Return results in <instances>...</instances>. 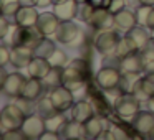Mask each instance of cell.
Segmentation results:
<instances>
[{
	"label": "cell",
	"instance_id": "6da1fadb",
	"mask_svg": "<svg viewBox=\"0 0 154 140\" xmlns=\"http://www.w3.org/2000/svg\"><path fill=\"white\" fill-rule=\"evenodd\" d=\"M42 40H43V35L37 27H20L17 23L12 27V46H28L35 50Z\"/></svg>",
	"mask_w": 154,
	"mask_h": 140
},
{
	"label": "cell",
	"instance_id": "7a4b0ae2",
	"mask_svg": "<svg viewBox=\"0 0 154 140\" xmlns=\"http://www.w3.org/2000/svg\"><path fill=\"white\" fill-rule=\"evenodd\" d=\"M139 104H141V101L133 92H123L114 99L113 109H114V114L119 119L131 120L139 112Z\"/></svg>",
	"mask_w": 154,
	"mask_h": 140
},
{
	"label": "cell",
	"instance_id": "3957f363",
	"mask_svg": "<svg viewBox=\"0 0 154 140\" xmlns=\"http://www.w3.org/2000/svg\"><path fill=\"white\" fill-rule=\"evenodd\" d=\"M25 114L17 104H7V106L2 109L0 112V129H2V133L8 132V130H18L22 129L25 122Z\"/></svg>",
	"mask_w": 154,
	"mask_h": 140
},
{
	"label": "cell",
	"instance_id": "277c9868",
	"mask_svg": "<svg viewBox=\"0 0 154 140\" xmlns=\"http://www.w3.org/2000/svg\"><path fill=\"white\" fill-rule=\"evenodd\" d=\"M55 40L60 41L61 45H66V46H76V45L83 43L85 38L83 33H81V28L73 20H66V22H60L58 30L55 33Z\"/></svg>",
	"mask_w": 154,
	"mask_h": 140
},
{
	"label": "cell",
	"instance_id": "5b68a950",
	"mask_svg": "<svg viewBox=\"0 0 154 140\" xmlns=\"http://www.w3.org/2000/svg\"><path fill=\"white\" fill-rule=\"evenodd\" d=\"M121 36L119 31L116 28H109V30H103L94 36V50L100 54H108V53H114L116 45L119 43Z\"/></svg>",
	"mask_w": 154,
	"mask_h": 140
},
{
	"label": "cell",
	"instance_id": "8992f818",
	"mask_svg": "<svg viewBox=\"0 0 154 140\" xmlns=\"http://www.w3.org/2000/svg\"><path fill=\"white\" fill-rule=\"evenodd\" d=\"M121 79V69L103 66L96 73V84L103 91H116Z\"/></svg>",
	"mask_w": 154,
	"mask_h": 140
},
{
	"label": "cell",
	"instance_id": "52a82bcc",
	"mask_svg": "<svg viewBox=\"0 0 154 140\" xmlns=\"http://www.w3.org/2000/svg\"><path fill=\"white\" fill-rule=\"evenodd\" d=\"M131 127L139 137H149L154 129V112L151 110H139L131 119Z\"/></svg>",
	"mask_w": 154,
	"mask_h": 140
},
{
	"label": "cell",
	"instance_id": "ba28073f",
	"mask_svg": "<svg viewBox=\"0 0 154 140\" xmlns=\"http://www.w3.org/2000/svg\"><path fill=\"white\" fill-rule=\"evenodd\" d=\"M20 130L23 132V135L27 137V139H42V135L47 132L45 119L38 112L32 114V115H27Z\"/></svg>",
	"mask_w": 154,
	"mask_h": 140
},
{
	"label": "cell",
	"instance_id": "9c48e42d",
	"mask_svg": "<svg viewBox=\"0 0 154 140\" xmlns=\"http://www.w3.org/2000/svg\"><path fill=\"white\" fill-rule=\"evenodd\" d=\"M25 81L27 77L22 73H10L7 74V77L4 79V83L0 84L2 86V92L7 97H12V99H17L18 96H22V91H23Z\"/></svg>",
	"mask_w": 154,
	"mask_h": 140
},
{
	"label": "cell",
	"instance_id": "30bf717a",
	"mask_svg": "<svg viewBox=\"0 0 154 140\" xmlns=\"http://www.w3.org/2000/svg\"><path fill=\"white\" fill-rule=\"evenodd\" d=\"M50 99L53 102V106L57 107L60 112H65V110L71 109L75 104V97H73V91H70L65 86H58L55 89H50Z\"/></svg>",
	"mask_w": 154,
	"mask_h": 140
},
{
	"label": "cell",
	"instance_id": "8fae6325",
	"mask_svg": "<svg viewBox=\"0 0 154 140\" xmlns=\"http://www.w3.org/2000/svg\"><path fill=\"white\" fill-rule=\"evenodd\" d=\"M58 137L61 140H81L86 139V127H85V122H80V120H66L63 125L58 130Z\"/></svg>",
	"mask_w": 154,
	"mask_h": 140
},
{
	"label": "cell",
	"instance_id": "7c38bea8",
	"mask_svg": "<svg viewBox=\"0 0 154 140\" xmlns=\"http://www.w3.org/2000/svg\"><path fill=\"white\" fill-rule=\"evenodd\" d=\"M86 83H88L86 76H85L80 69H76V68L71 66V64H68V66L63 68V86L65 87H68L70 91L76 92V91L83 89V87L86 86Z\"/></svg>",
	"mask_w": 154,
	"mask_h": 140
},
{
	"label": "cell",
	"instance_id": "4fadbf2b",
	"mask_svg": "<svg viewBox=\"0 0 154 140\" xmlns=\"http://www.w3.org/2000/svg\"><path fill=\"white\" fill-rule=\"evenodd\" d=\"M88 25L98 31L114 28V13L108 8H94V13L88 22Z\"/></svg>",
	"mask_w": 154,
	"mask_h": 140
},
{
	"label": "cell",
	"instance_id": "5bb4252c",
	"mask_svg": "<svg viewBox=\"0 0 154 140\" xmlns=\"http://www.w3.org/2000/svg\"><path fill=\"white\" fill-rule=\"evenodd\" d=\"M78 5H80V2H76V0H55L53 12L60 18V22L75 20L78 17Z\"/></svg>",
	"mask_w": 154,
	"mask_h": 140
},
{
	"label": "cell",
	"instance_id": "9a60e30c",
	"mask_svg": "<svg viewBox=\"0 0 154 140\" xmlns=\"http://www.w3.org/2000/svg\"><path fill=\"white\" fill-rule=\"evenodd\" d=\"M137 23V15L136 10H128V8H123L118 13H114V28L118 31H123V33H128L129 30H133Z\"/></svg>",
	"mask_w": 154,
	"mask_h": 140
},
{
	"label": "cell",
	"instance_id": "2e32d148",
	"mask_svg": "<svg viewBox=\"0 0 154 140\" xmlns=\"http://www.w3.org/2000/svg\"><path fill=\"white\" fill-rule=\"evenodd\" d=\"M133 94L139 101H149L154 96V73H146L144 77H139L133 87Z\"/></svg>",
	"mask_w": 154,
	"mask_h": 140
},
{
	"label": "cell",
	"instance_id": "e0dca14e",
	"mask_svg": "<svg viewBox=\"0 0 154 140\" xmlns=\"http://www.w3.org/2000/svg\"><path fill=\"white\" fill-rule=\"evenodd\" d=\"M58 25H60V18L55 15V12H43V13H40L35 27L40 30L43 36H51V35L57 33Z\"/></svg>",
	"mask_w": 154,
	"mask_h": 140
},
{
	"label": "cell",
	"instance_id": "ac0fdd59",
	"mask_svg": "<svg viewBox=\"0 0 154 140\" xmlns=\"http://www.w3.org/2000/svg\"><path fill=\"white\" fill-rule=\"evenodd\" d=\"M35 56L33 50L28 46H12V58L10 64L17 69H23L30 64L32 58Z\"/></svg>",
	"mask_w": 154,
	"mask_h": 140
},
{
	"label": "cell",
	"instance_id": "d6986e66",
	"mask_svg": "<svg viewBox=\"0 0 154 140\" xmlns=\"http://www.w3.org/2000/svg\"><path fill=\"white\" fill-rule=\"evenodd\" d=\"M146 68L143 56H141L139 51L136 53H131L128 56H124L121 60V73H133V74H141Z\"/></svg>",
	"mask_w": 154,
	"mask_h": 140
},
{
	"label": "cell",
	"instance_id": "ffe728a7",
	"mask_svg": "<svg viewBox=\"0 0 154 140\" xmlns=\"http://www.w3.org/2000/svg\"><path fill=\"white\" fill-rule=\"evenodd\" d=\"M38 17H40V13H38L37 7L35 5H28V7L18 8L14 22L17 25H20V27H35L38 22Z\"/></svg>",
	"mask_w": 154,
	"mask_h": 140
},
{
	"label": "cell",
	"instance_id": "44dd1931",
	"mask_svg": "<svg viewBox=\"0 0 154 140\" xmlns=\"http://www.w3.org/2000/svg\"><path fill=\"white\" fill-rule=\"evenodd\" d=\"M85 127H86V139H100L101 133L109 127V124L106 122L103 115L94 114L90 120L85 122Z\"/></svg>",
	"mask_w": 154,
	"mask_h": 140
},
{
	"label": "cell",
	"instance_id": "7402d4cb",
	"mask_svg": "<svg viewBox=\"0 0 154 140\" xmlns=\"http://www.w3.org/2000/svg\"><path fill=\"white\" fill-rule=\"evenodd\" d=\"M50 69H51V64L48 63L47 58H42V56H33L30 61V64L27 66L28 76L38 77V79H43Z\"/></svg>",
	"mask_w": 154,
	"mask_h": 140
},
{
	"label": "cell",
	"instance_id": "603a6c76",
	"mask_svg": "<svg viewBox=\"0 0 154 140\" xmlns=\"http://www.w3.org/2000/svg\"><path fill=\"white\" fill-rule=\"evenodd\" d=\"M94 114L96 112H94L93 104L88 102V101H78V102H75L73 107H71V119L80 120V122L90 120Z\"/></svg>",
	"mask_w": 154,
	"mask_h": 140
},
{
	"label": "cell",
	"instance_id": "cb8c5ba5",
	"mask_svg": "<svg viewBox=\"0 0 154 140\" xmlns=\"http://www.w3.org/2000/svg\"><path fill=\"white\" fill-rule=\"evenodd\" d=\"M45 91V84H43V79H38V77H28L25 81V86H23V91H22V96L28 97L32 101H37L38 97L43 94Z\"/></svg>",
	"mask_w": 154,
	"mask_h": 140
},
{
	"label": "cell",
	"instance_id": "d4e9b609",
	"mask_svg": "<svg viewBox=\"0 0 154 140\" xmlns=\"http://www.w3.org/2000/svg\"><path fill=\"white\" fill-rule=\"evenodd\" d=\"M128 35H129L131 38H133L134 45L137 46V50H143L144 46H146L147 43H149V40L152 38V35H151V30L146 27H143V25H136V27L133 28V30L128 31Z\"/></svg>",
	"mask_w": 154,
	"mask_h": 140
},
{
	"label": "cell",
	"instance_id": "484cf974",
	"mask_svg": "<svg viewBox=\"0 0 154 140\" xmlns=\"http://www.w3.org/2000/svg\"><path fill=\"white\" fill-rule=\"evenodd\" d=\"M90 102L93 104L94 112H96L98 115H103V117L108 115V112H109V106H108L106 97H104L101 92H98V91H94V89L90 91Z\"/></svg>",
	"mask_w": 154,
	"mask_h": 140
},
{
	"label": "cell",
	"instance_id": "4316f807",
	"mask_svg": "<svg viewBox=\"0 0 154 140\" xmlns=\"http://www.w3.org/2000/svg\"><path fill=\"white\" fill-rule=\"evenodd\" d=\"M136 15H137V23L149 28V30H154V7L141 5L136 10Z\"/></svg>",
	"mask_w": 154,
	"mask_h": 140
},
{
	"label": "cell",
	"instance_id": "83f0119b",
	"mask_svg": "<svg viewBox=\"0 0 154 140\" xmlns=\"http://www.w3.org/2000/svg\"><path fill=\"white\" fill-rule=\"evenodd\" d=\"M136 51H139V50H137V46L134 45L133 38H131L129 35L126 33L124 36H121L119 43L116 45V50H114V53H116L118 56L123 60L124 56H128V54H131V53H136Z\"/></svg>",
	"mask_w": 154,
	"mask_h": 140
},
{
	"label": "cell",
	"instance_id": "f1b7e54d",
	"mask_svg": "<svg viewBox=\"0 0 154 140\" xmlns=\"http://www.w3.org/2000/svg\"><path fill=\"white\" fill-rule=\"evenodd\" d=\"M43 84L47 89H55L63 86V68H51L48 74L43 77Z\"/></svg>",
	"mask_w": 154,
	"mask_h": 140
},
{
	"label": "cell",
	"instance_id": "f546056e",
	"mask_svg": "<svg viewBox=\"0 0 154 140\" xmlns=\"http://www.w3.org/2000/svg\"><path fill=\"white\" fill-rule=\"evenodd\" d=\"M139 74H133V73H121V79H119V86H118V89H119V92H133V87L134 84L137 83V79H139Z\"/></svg>",
	"mask_w": 154,
	"mask_h": 140
},
{
	"label": "cell",
	"instance_id": "4dcf8cb0",
	"mask_svg": "<svg viewBox=\"0 0 154 140\" xmlns=\"http://www.w3.org/2000/svg\"><path fill=\"white\" fill-rule=\"evenodd\" d=\"M37 112L40 114L43 119H47V117L53 115V114L60 112V110H58L57 107L53 106V102H51L50 96H45V97H42V99L38 101V104H37Z\"/></svg>",
	"mask_w": 154,
	"mask_h": 140
},
{
	"label": "cell",
	"instance_id": "1f68e13d",
	"mask_svg": "<svg viewBox=\"0 0 154 140\" xmlns=\"http://www.w3.org/2000/svg\"><path fill=\"white\" fill-rule=\"evenodd\" d=\"M57 50V46H55L53 40H50L48 36H43V40L40 41V43L37 45V48L33 50L35 56H42V58H48L53 51Z\"/></svg>",
	"mask_w": 154,
	"mask_h": 140
},
{
	"label": "cell",
	"instance_id": "d6a6232c",
	"mask_svg": "<svg viewBox=\"0 0 154 140\" xmlns=\"http://www.w3.org/2000/svg\"><path fill=\"white\" fill-rule=\"evenodd\" d=\"M108 139H111V140H118V139L126 140V139H131V135L128 133L126 127L113 122V124H109V127H108Z\"/></svg>",
	"mask_w": 154,
	"mask_h": 140
},
{
	"label": "cell",
	"instance_id": "836d02e7",
	"mask_svg": "<svg viewBox=\"0 0 154 140\" xmlns=\"http://www.w3.org/2000/svg\"><path fill=\"white\" fill-rule=\"evenodd\" d=\"M0 7H2V15H5L7 18H15L22 5L18 0H0Z\"/></svg>",
	"mask_w": 154,
	"mask_h": 140
},
{
	"label": "cell",
	"instance_id": "e575fe53",
	"mask_svg": "<svg viewBox=\"0 0 154 140\" xmlns=\"http://www.w3.org/2000/svg\"><path fill=\"white\" fill-rule=\"evenodd\" d=\"M65 122H66V119L63 117V112H57V114H53V115H50V117L45 119L47 130H50V132H57V133H58L60 127L63 125Z\"/></svg>",
	"mask_w": 154,
	"mask_h": 140
},
{
	"label": "cell",
	"instance_id": "d590c367",
	"mask_svg": "<svg viewBox=\"0 0 154 140\" xmlns=\"http://www.w3.org/2000/svg\"><path fill=\"white\" fill-rule=\"evenodd\" d=\"M47 60H48V63L51 64V68H65V66H66V63H68L66 53L61 51V50H55L53 53L47 58Z\"/></svg>",
	"mask_w": 154,
	"mask_h": 140
},
{
	"label": "cell",
	"instance_id": "8d00e7d4",
	"mask_svg": "<svg viewBox=\"0 0 154 140\" xmlns=\"http://www.w3.org/2000/svg\"><path fill=\"white\" fill-rule=\"evenodd\" d=\"M14 102L23 110L25 115H32V114H35V110H37V104H33V101L25 97V96H18Z\"/></svg>",
	"mask_w": 154,
	"mask_h": 140
},
{
	"label": "cell",
	"instance_id": "74e56055",
	"mask_svg": "<svg viewBox=\"0 0 154 140\" xmlns=\"http://www.w3.org/2000/svg\"><path fill=\"white\" fill-rule=\"evenodd\" d=\"M94 13V7H91L88 2H80V5H78V17L81 22H85V23H88V22L91 20V17H93Z\"/></svg>",
	"mask_w": 154,
	"mask_h": 140
},
{
	"label": "cell",
	"instance_id": "f35d334b",
	"mask_svg": "<svg viewBox=\"0 0 154 140\" xmlns=\"http://www.w3.org/2000/svg\"><path fill=\"white\" fill-rule=\"evenodd\" d=\"M101 66H108V68H118L121 69V58L116 53H108L103 54V61H101Z\"/></svg>",
	"mask_w": 154,
	"mask_h": 140
},
{
	"label": "cell",
	"instance_id": "ab89813d",
	"mask_svg": "<svg viewBox=\"0 0 154 140\" xmlns=\"http://www.w3.org/2000/svg\"><path fill=\"white\" fill-rule=\"evenodd\" d=\"M139 53H141V56H143L144 63H151V61H154V38H151L149 43H147Z\"/></svg>",
	"mask_w": 154,
	"mask_h": 140
},
{
	"label": "cell",
	"instance_id": "60d3db41",
	"mask_svg": "<svg viewBox=\"0 0 154 140\" xmlns=\"http://www.w3.org/2000/svg\"><path fill=\"white\" fill-rule=\"evenodd\" d=\"M10 58H12V50L7 45H2L0 46V66H7L10 63Z\"/></svg>",
	"mask_w": 154,
	"mask_h": 140
},
{
	"label": "cell",
	"instance_id": "b9f144b4",
	"mask_svg": "<svg viewBox=\"0 0 154 140\" xmlns=\"http://www.w3.org/2000/svg\"><path fill=\"white\" fill-rule=\"evenodd\" d=\"M0 137H2L4 140H23V139H27L20 129H18V130H8V132H4Z\"/></svg>",
	"mask_w": 154,
	"mask_h": 140
},
{
	"label": "cell",
	"instance_id": "7bdbcfd3",
	"mask_svg": "<svg viewBox=\"0 0 154 140\" xmlns=\"http://www.w3.org/2000/svg\"><path fill=\"white\" fill-rule=\"evenodd\" d=\"M12 28V25L8 23V18L5 17V15H2V18H0V38H5L8 33V30Z\"/></svg>",
	"mask_w": 154,
	"mask_h": 140
},
{
	"label": "cell",
	"instance_id": "ee69618b",
	"mask_svg": "<svg viewBox=\"0 0 154 140\" xmlns=\"http://www.w3.org/2000/svg\"><path fill=\"white\" fill-rule=\"evenodd\" d=\"M126 0H111V5L108 10H111L113 13H118L119 10H123V8H126Z\"/></svg>",
	"mask_w": 154,
	"mask_h": 140
},
{
	"label": "cell",
	"instance_id": "f6af8a7d",
	"mask_svg": "<svg viewBox=\"0 0 154 140\" xmlns=\"http://www.w3.org/2000/svg\"><path fill=\"white\" fill-rule=\"evenodd\" d=\"M88 4L94 8H109L111 0H86Z\"/></svg>",
	"mask_w": 154,
	"mask_h": 140
},
{
	"label": "cell",
	"instance_id": "bcb514c9",
	"mask_svg": "<svg viewBox=\"0 0 154 140\" xmlns=\"http://www.w3.org/2000/svg\"><path fill=\"white\" fill-rule=\"evenodd\" d=\"M51 4H55V0H35V7L37 8H47Z\"/></svg>",
	"mask_w": 154,
	"mask_h": 140
},
{
	"label": "cell",
	"instance_id": "7dc6e473",
	"mask_svg": "<svg viewBox=\"0 0 154 140\" xmlns=\"http://www.w3.org/2000/svg\"><path fill=\"white\" fill-rule=\"evenodd\" d=\"M55 139H60V137H58V133H57V132H50V130H47V132L42 135L40 140H55Z\"/></svg>",
	"mask_w": 154,
	"mask_h": 140
},
{
	"label": "cell",
	"instance_id": "c3c4849f",
	"mask_svg": "<svg viewBox=\"0 0 154 140\" xmlns=\"http://www.w3.org/2000/svg\"><path fill=\"white\" fill-rule=\"evenodd\" d=\"M126 5H128V7H131L133 10H137L143 4H141V0H126Z\"/></svg>",
	"mask_w": 154,
	"mask_h": 140
},
{
	"label": "cell",
	"instance_id": "681fc988",
	"mask_svg": "<svg viewBox=\"0 0 154 140\" xmlns=\"http://www.w3.org/2000/svg\"><path fill=\"white\" fill-rule=\"evenodd\" d=\"M144 71H146V73H154V61H151V63H146V68H144Z\"/></svg>",
	"mask_w": 154,
	"mask_h": 140
},
{
	"label": "cell",
	"instance_id": "f907efd6",
	"mask_svg": "<svg viewBox=\"0 0 154 140\" xmlns=\"http://www.w3.org/2000/svg\"><path fill=\"white\" fill-rule=\"evenodd\" d=\"M22 7H28V5H35V0H18Z\"/></svg>",
	"mask_w": 154,
	"mask_h": 140
},
{
	"label": "cell",
	"instance_id": "816d5d0a",
	"mask_svg": "<svg viewBox=\"0 0 154 140\" xmlns=\"http://www.w3.org/2000/svg\"><path fill=\"white\" fill-rule=\"evenodd\" d=\"M143 5H149V7H154V0H141Z\"/></svg>",
	"mask_w": 154,
	"mask_h": 140
},
{
	"label": "cell",
	"instance_id": "f5cc1de1",
	"mask_svg": "<svg viewBox=\"0 0 154 140\" xmlns=\"http://www.w3.org/2000/svg\"><path fill=\"white\" fill-rule=\"evenodd\" d=\"M147 139H151V140H154V129H152V132L149 133V137H147Z\"/></svg>",
	"mask_w": 154,
	"mask_h": 140
},
{
	"label": "cell",
	"instance_id": "db71d44e",
	"mask_svg": "<svg viewBox=\"0 0 154 140\" xmlns=\"http://www.w3.org/2000/svg\"><path fill=\"white\" fill-rule=\"evenodd\" d=\"M149 102H151V107H152V109H154V96H152V97H151V99H149Z\"/></svg>",
	"mask_w": 154,
	"mask_h": 140
},
{
	"label": "cell",
	"instance_id": "11a10c76",
	"mask_svg": "<svg viewBox=\"0 0 154 140\" xmlns=\"http://www.w3.org/2000/svg\"><path fill=\"white\" fill-rule=\"evenodd\" d=\"M151 35H152V38H154V30H151Z\"/></svg>",
	"mask_w": 154,
	"mask_h": 140
},
{
	"label": "cell",
	"instance_id": "9f6ffc18",
	"mask_svg": "<svg viewBox=\"0 0 154 140\" xmlns=\"http://www.w3.org/2000/svg\"><path fill=\"white\" fill-rule=\"evenodd\" d=\"M76 2H86V0H76Z\"/></svg>",
	"mask_w": 154,
	"mask_h": 140
}]
</instances>
